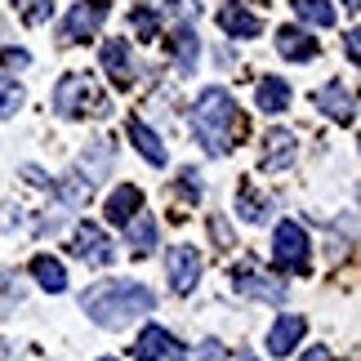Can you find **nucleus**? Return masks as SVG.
Instances as JSON below:
<instances>
[{"label":"nucleus","mask_w":361,"mask_h":361,"mask_svg":"<svg viewBox=\"0 0 361 361\" xmlns=\"http://www.w3.org/2000/svg\"><path fill=\"white\" fill-rule=\"evenodd\" d=\"M165 45H170V54H174V63L183 67V72H192L197 67V54H201V40H197V32H192L188 23H178L170 36H165Z\"/></svg>","instance_id":"nucleus-20"},{"label":"nucleus","mask_w":361,"mask_h":361,"mask_svg":"<svg viewBox=\"0 0 361 361\" xmlns=\"http://www.w3.org/2000/svg\"><path fill=\"white\" fill-rule=\"evenodd\" d=\"M0 63H5L9 72H23V67H32V54L18 49V45H5V49H0Z\"/></svg>","instance_id":"nucleus-29"},{"label":"nucleus","mask_w":361,"mask_h":361,"mask_svg":"<svg viewBox=\"0 0 361 361\" xmlns=\"http://www.w3.org/2000/svg\"><path fill=\"white\" fill-rule=\"evenodd\" d=\"M290 5H295L299 23H312V27H330V23H335V5H330V0H290Z\"/></svg>","instance_id":"nucleus-24"},{"label":"nucleus","mask_w":361,"mask_h":361,"mask_svg":"<svg viewBox=\"0 0 361 361\" xmlns=\"http://www.w3.org/2000/svg\"><path fill=\"white\" fill-rule=\"evenodd\" d=\"M192 125H197V138L205 143L210 157H228V152L245 138V116H241L237 99H232L224 85H210V90L197 94Z\"/></svg>","instance_id":"nucleus-2"},{"label":"nucleus","mask_w":361,"mask_h":361,"mask_svg":"<svg viewBox=\"0 0 361 361\" xmlns=\"http://www.w3.org/2000/svg\"><path fill=\"white\" fill-rule=\"evenodd\" d=\"M343 49H348V63H357V49H361V45H357V32L343 36Z\"/></svg>","instance_id":"nucleus-32"},{"label":"nucleus","mask_w":361,"mask_h":361,"mask_svg":"<svg viewBox=\"0 0 361 361\" xmlns=\"http://www.w3.org/2000/svg\"><path fill=\"white\" fill-rule=\"evenodd\" d=\"M103 72L112 76V85H121V90H130V85H134V72H138V67H134V49L125 45L121 36L103 45Z\"/></svg>","instance_id":"nucleus-11"},{"label":"nucleus","mask_w":361,"mask_h":361,"mask_svg":"<svg viewBox=\"0 0 361 361\" xmlns=\"http://www.w3.org/2000/svg\"><path fill=\"white\" fill-rule=\"evenodd\" d=\"M0 361H9V339H0Z\"/></svg>","instance_id":"nucleus-34"},{"label":"nucleus","mask_w":361,"mask_h":361,"mask_svg":"<svg viewBox=\"0 0 361 361\" xmlns=\"http://www.w3.org/2000/svg\"><path fill=\"white\" fill-rule=\"evenodd\" d=\"M103 18H107V0H76L72 13L63 18V40H67V45H76V40L99 36Z\"/></svg>","instance_id":"nucleus-7"},{"label":"nucleus","mask_w":361,"mask_h":361,"mask_svg":"<svg viewBox=\"0 0 361 361\" xmlns=\"http://www.w3.org/2000/svg\"><path fill=\"white\" fill-rule=\"evenodd\" d=\"M99 361H116V357H99Z\"/></svg>","instance_id":"nucleus-37"},{"label":"nucleus","mask_w":361,"mask_h":361,"mask_svg":"<svg viewBox=\"0 0 361 361\" xmlns=\"http://www.w3.org/2000/svg\"><path fill=\"white\" fill-rule=\"evenodd\" d=\"M312 103L322 107V112H326L330 121H339V125H353V116H357L353 90H348V85H339V80H330V85H322V90L312 94Z\"/></svg>","instance_id":"nucleus-10"},{"label":"nucleus","mask_w":361,"mask_h":361,"mask_svg":"<svg viewBox=\"0 0 361 361\" xmlns=\"http://www.w3.org/2000/svg\"><path fill=\"white\" fill-rule=\"evenodd\" d=\"M80 308L103 330H121L157 308V290H147L143 281H99L80 295Z\"/></svg>","instance_id":"nucleus-1"},{"label":"nucleus","mask_w":361,"mask_h":361,"mask_svg":"<svg viewBox=\"0 0 361 361\" xmlns=\"http://www.w3.org/2000/svg\"><path fill=\"white\" fill-rule=\"evenodd\" d=\"M303 361H335V357H330V348H308V353H303Z\"/></svg>","instance_id":"nucleus-33"},{"label":"nucleus","mask_w":361,"mask_h":361,"mask_svg":"<svg viewBox=\"0 0 361 361\" xmlns=\"http://www.w3.org/2000/svg\"><path fill=\"white\" fill-rule=\"evenodd\" d=\"M138 210H143V188H134V183H121L112 197H107V219H112L116 228H125Z\"/></svg>","instance_id":"nucleus-15"},{"label":"nucleus","mask_w":361,"mask_h":361,"mask_svg":"<svg viewBox=\"0 0 361 361\" xmlns=\"http://www.w3.org/2000/svg\"><path fill=\"white\" fill-rule=\"evenodd\" d=\"M130 27L138 32V40H157L161 36V9H147V5L130 9Z\"/></svg>","instance_id":"nucleus-25"},{"label":"nucleus","mask_w":361,"mask_h":361,"mask_svg":"<svg viewBox=\"0 0 361 361\" xmlns=\"http://www.w3.org/2000/svg\"><path fill=\"white\" fill-rule=\"evenodd\" d=\"M165 276H170V290L174 295H192L201 281V255L192 245H174L165 255Z\"/></svg>","instance_id":"nucleus-8"},{"label":"nucleus","mask_w":361,"mask_h":361,"mask_svg":"<svg viewBox=\"0 0 361 361\" xmlns=\"http://www.w3.org/2000/svg\"><path fill=\"white\" fill-rule=\"evenodd\" d=\"M343 5H348V9H357V0H343Z\"/></svg>","instance_id":"nucleus-36"},{"label":"nucleus","mask_w":361,"mask_h":361,"mask_svg":"<svg viewBox=\"0 0 361 361\" xmlns=\"http://www.w3.org/2000/svg\"><path fill=\"white\" fill-rule=\"evenodd\" d=\"M303 330H308V322H303V317H276L272 330H268V353H272V357H290V353L299 348Z\"/></svg>","instance_id":"nucleus-12"},{"label":"nucleus","mask_w":361,"mask_h":361,"mask_svg":"<svg viewBox=\"0 0 361 361\" xmlns=\"http://www.w3.org/2000/svg\"><path fill=\"white\" fill-rule=\"evenodd\" d=\"M112 157H116L112 138H94L85 147V157H80V178H85V183H99V178L112 170Z\"/></svg>","instance_id":"nucleus-16"},{"label":"nucleus","mask_w":361,"mask_h":361,"mask_svg":"<svg viewBox=\"0 0 361 361\" xmlns=\"http://www.w3.org/2000/svg\"><path fill=\"white\" fill-rule=\"evenodd\" d=\"M259 107H263V112H272V116H281L286 107H290V85H286L281 76L259 80Z\"/></svg>","instance_id":"nucleus-23"},{"label":"nucleus","mask_w":361,"mask_h":361,"mask_svg":"<svg viewBox=\"0 0 361 361\" xmlns=\"http://www.w3.org/2000/svg\"><path fill=\"white\" fill-rule=\"evenodd\" d=\"M157 237H161L157 219H152V214H143V210H138V214L130 219V224H125V245H130L138 259H147L152 250H157Z\"/></svg>","instance_id":"nucleus-13"},{"label":"nucleus","mask_w":361,"mask_h":361,"mask_svg":"<svg viewBox=\"0 0 361 361\" xmlns=\"http://www.w3.org/2000/svg\"><path fill=\"white\" fill-rule=\"evenodd\" d=\"M237 361H259V357H250V353H241V357H237Z\"/></svg>","instance_id":"nucleus-35"},{"label":"nucleus","mask_w":361,"mask_h":361,"mask_svg":"<svg viewBox=\"0 0 361 361\" xmlns=\"http://www.w3.org/2000/svg\"><path fill=\"white\" fill-rule=\"evenodd\" d=\"M13 9H18V18L27 27H40L54 18V0H13Z\"/></svg>","instance_id":"nucleus-27"},{"label":"nucleus","mask_w":361,"mask_h":361,"mask_svg":"<svg viewBox=\"0 0 361 361\" xmlns=\"http://www.w3.org/2000/svg\"><path fill=\"white\" fill-rule=\"evenodd\" d=\"M268 210H272V205H268V197H259V192H255V183L245 178V183L237 188V214L245 219V224H268Z\"/></svg>","instance_id":"nucleus-22"},{"label":"nucleus","mask_w":361,"mask_h":361,"mask_svg":"<svg viewBox=\"0 0 361 361\" xmlns=\"http://www.w3.org/2000/svg\"><path fill=\"white\" fill-rule=\"evenodd\" d=\"M72 255L85 259L90 268H107V263L116 259V245L107 241V232L99 224H76V232H72Z\"/></svg>","instance_id":"nucleus-6"},{"label":"nucleus","mask_w":361,"mask_h":361,"mask_svg":"<svg viewBox=\"0 0 361 361\" xmlns=\"http://www.w3.org/2000/svg\"><path fill=\"white\" fill-rule=\"evenodd\" d=\"M272 263L281 272H308V263H312V241H308V232H303V224H295V219H281L272 232Z\"/></svg>","instance_id":"nucleus-4"},{"label":"nucleus","mask_w":361,"mask_h":361,"mask_svg":"<svg viewBox=\"0 0 361 361\" xmlns=\"http://www.w3.org/2000/svg\"><path fill=\"white\" fill-rule=\"evenodd\" d=\"M276 54L290 63H308V59H317V40L303 27H281L276 32Z\"/></svg>","instance_id":"nucleus-14"},{"label":"nucleus","mask_w":361,"mask_h":361,"mask_svg":"<svg viewBox=\"0 0 361 361\" xmlns=\"http://www.w3.org/2000/svg\"><path fill=\"white\" fill-rule=\"evenodd\" d=\"M130 357H138V361H183L188 353H183V343H178L165 326H147L143 335L134 339Z\"/></svg>","instance_id":"nucleus-9"},{"label":"nucleus","mask_w":361,"mask_h":361,"mask_svg":"<svg viewBox=\"0 0 361 361\" xmlns=\"http://www.w3.org/2000/svg\"><path fill=\"white\" fill-rule=\"evenodd\" d=\"M32 276H36L40 290H49V295H63L67 290V268L54 255H36L32 259Z\"/></svg>","instance_id":"nucleus-21"},{"label":"nucleus","mask_w":361,"mask_h":361,"mask_svg":"<svg viewBox=\"0 0 361 361\" xmlns=\"http://www.w3.org/2000/svg\"><path fill=\"white\" fill-rule=\"evenodd\" d=\"M125 130H130V138H134V147H138V157H143V161H152V165H165V161H170V157H165L161 134H152L143 116H130V121H125Z\"/></svg>","instance_id":"nucleus-17"},{"label":"nucleus","mask_w":361,"mask_h":361,"mask_svg":"<svg viewBox=\"0 0 361 361\" xmlns=\"http://www.w3.org/2000/svg\"><path fill=\"white\" fill-rule=\"evenodd\" d=\"M219 27H224L228 36H241V40H255L263 36V23H259V13H250L241 5H228V9H219Z\"/></svg>","instance_id":"nucleus-19"},{"label":"nucleus","mask_w":361,"mask_h":361,"mask_svg":"<svg viewBox=\"0 0 361 361\" xmlns=\"http://www.w3.org/2000/svg\"><path fill=\"white\" fill-rule=\"evenodd\" d=\"M174 192H178V197H183V201H201V174L197 170H183V174H178V183H174Z\"/></svg>","instance_id":"nucleus-28"},{"label":"nucleus","mask_w":361,"mask_h":361,"mask_svg":"<svg viewBox=\"0 0 361 361\" xmlns=\"http://www.w3.org/2000/svg\"><path fill=\"white\" fill-rule=\"evenodd\" d=\"M197 361H228V348L219 339H205L201 348H197Z\"/></svg>","instance_id":"nucleus-31"},{"label":"nucleus","mask_w":361,"mask_h":361,"mask_svg":"<svg viewBox=\"0 0 361 361\" xmlns=\"http://www.w3.org/2000/svg\"><path fill=\"white\" fill-rule=\"evenodd\" d=\"M295 152H299L295 134H290V130H272L268 138H263V170H286V165L295 161Z\"/></svg>","instance_id":"nucleus-18"},{"label":"nucleus","mask_w":361,"mask_h":361,"mask_svg":"<svg viewBox=\"0 0 361 361\" xmlns=\"http://www.w3.org/2000/svg\"><path fill=\"white\" fill-rule=\"evenodd\" d=\"M54 112L63 121H80V116H107L112 103H107V94L94 85L90 72H67L59 85H54Z\"/></svg>","instance_id":"nucleus-3"},{"label":"nucleus","mask_w":361,"mask_h":361,"mask_svg":"<svg viewBox=\"0 0 361 361\" xmlns=\"http://www.w3.org/2000/svg\"><path fill=\"white\" fill-rule=\"evenodd\" d=\"M23 99H27V94H23V85H18L13 76H5V72H0V121H5V116H18Z\"/></svg>","instance_id":"nucleus-26"},{"label":"nucleus","mask_w":361,"mask_h":361,"mask_svg":"<svg viewBox=\"0 0 361 361\" xmlns=\"http://www.w3.org/2000/svg\"><path fill=\"white\" fill-rule=\"evenodd\" d=\"M210 237H214L219 245H224V250H237V232H232V228H228L219 214H210Z\"/></svg>","instance_id":"nucleus-30"},{"label":"nucleus","mask_w":361,"mask_h":361,"mask_svg":"<svg viewBox=\"0 0 361 361\" xmlns=\"http://www.w3.org/2000/svg\"><path fill=\"white\" fill-rule=\"evenodd\" d=\"M228 281H232V290H241L250 299H268V303H286V295H290L281 276H268L255 259H241L237 268H228Z\"/></svg>","instance_id":"nucleus-5"}]
</instances>
